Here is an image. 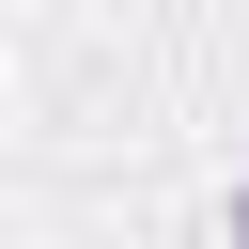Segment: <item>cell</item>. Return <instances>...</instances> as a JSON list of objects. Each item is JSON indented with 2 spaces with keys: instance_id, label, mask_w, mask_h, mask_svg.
<instances>
[{
  "instance_id": "1",
  "label": "cell",
  "mask_w": 249,
  "mask_h": 249,
  "mask_svg": "<svg viewBox=\"0 0 249 249\" xmlns=\"http://www.w3.org/2000/svg\"><path fill=\"white\" fill-rule=\"evenodd\" d=\"M233 249H249V187H233Z\"/></svg>"
}]
</instances>
